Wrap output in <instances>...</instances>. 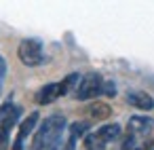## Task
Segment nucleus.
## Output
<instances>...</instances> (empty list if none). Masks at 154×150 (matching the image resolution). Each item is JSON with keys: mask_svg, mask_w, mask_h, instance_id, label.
<instances>
[{"mask_svg": "<svg viewBox=\"0 0 154 150\" xmlns=\"http://www.w3.org/2000/svg\"><path fill=\"white\" fill-rule=\"evenodd\" d=\"M103 93H108V95H116L114 83H106V85H103Z\"/></svg>", "mask_w": 154, "mask_h": 150, "instance_id": "nucleus-14", "label": "nucleus"}, {"mask_svg": "<svg viewBox=\"0 0 154 150\" xmlns=\"http://www.w3.org/2000/svg\"><path fill=\"white\" fill-rule=\"evenodd\" d=\"M5 78H7V59L0 55V95H2V87H5Z\"/></svg>", "mask_w": 154, "mask_h": 150, "instance_id": "nucleus-12", "label": "nucleus"}, {"mask_svg": "<svg viewBox=\"0 0 154 150\" xmlns=\"http://www.w3.org/2000/svg\"><path fill=\"white\" fill-rule=\"evenodd\" d=\"M103 78L97 74V72H89V74H85V76H80V83H78V87H76V91H74V97L76 99H95V97H99L101 93H103Z\"/></svg>", "mask_w": 154, "mask_h": 150, "instance_id": "nucleus-5", "label": "nucleus"}, {"mask_svg": "<svg viewBox=\"0 0 154 150\" xmlns=\"http://www.w3.org/2000/svg\"><path fill=\"white\" fill-rule=\"evenodd\" d=\"M133 150H154V139H150V142H146V144H141V146H137Z\"/></svg>", "mask_w": 154, "mask_h": 150, "instance_id": "nucleus-15", "label": "nucleus"}, {"mask_svg": "<svg viewBox=\"0 0 154 150\" xmlns=\"http://www.w3.org/2000/svg\"><path fill=\"white\" fill-rule=\"evenodd\" d=\"M63 131H66V118L61 114L47 116L38 125V131L32 142V150H59Z\"/></svg>", "mask_w": 154, "mask_h": 150, "instance_id": "nucleus-1", "label": "nucleus"}, {"mask_svg": "<svg viewBox=\"0 0 154 150\" xmlns=\"http://www.w3.org/2000/svg\"><path fill=\"white\" fill-rule=\"evenodd\" d=\"M7 146H9V135L0 131V150H7Z\"/></svg>", "mask_w": 154, "mask_h": 150, "instance_id": "nucleus-13", "label": "nucleus"}, {"mask_svg": "<svg viewBox=\"0 0 154 150\" xmlns=\"http://www.w3.org/2000/svg\"><path fill=\"white\" fill-rule=\"evenodd\" d=\"M87 114L91 120H106L112 116V108L106 102H91L87 106Z\"/></svg>", "mask_w": 154, "mask_h": 150, "instance_id": "nucleus-11", "label": "nucleus"}, {"mask_svg": "<svg viewBox=\"0 0 154 150\" xmlns=\"http://www.w3.org/2000/svg\"><path fill=\"white\" fill-rule=\"evenodd\" d=\"M63 97V89H61V83H49L45 87L38 89V93L34 95L36 104L38 106H47V104H53L55 99Z\"/></svg>", "mask_w": 154, "mask_h": 150, "instance_id": "nucleus-8", "label": "nucleus"}, {"mask_svg": "<svg viewBox=\"0 0 154 150\" xmlns=\"http://www.w3.org/2000/svg\"><path fill=\"white\" fill-rule=\"evenodd\" d=\"M19 116H21V108L17 104H13L11 99L5 102L0 106V131L9 135L13 131V127L19 123Z\"/></svg>", "mask_w": 154, "mask_h": 150, "instance_id": "nucleus-6", "label": "nucleus"}, {"mask_svg": "<svg viewBox=\"0 0 154 150\" xmlns=\"http://www.w3.org/2000/svg\"><path fill=\"white\" fill-rule=\"evenodd\" d=\"M38 120H40L38 112H32V114H28V118H26V120H21V123H19V131H17V137H15L13 150H23V144H26V139L30 137V133L36 129Z\"/></svg>", "mask_w": 154, "mask_h": 150, "instance_id": "nucleus-7", "label": "nucleus"}, {"mask_svg": "<svg viewBox=\"0 0 154 150\" xmlns=\"http://www.w3.org/2000/svg\"><path fill=\"white\" fill-rule=\"evenodd\" d=\"M150 139H154V118L141 114L131 116L127 123V137L122 139L120 150H133Z\"/></svg>", "mask_w": 154, "mask_h": 150, "instance_id": "nucleus-2", "label": "nucleus"}, {"mask_svg": "<svg viewBox=\"0 0 154 150\" xmlns=\"http://www.w3.org/2000/svg\"><path fill=\"white\" fill-rule=\"evenodd\" d=\"M87 131H89V123L87 120H76L70 125V133H68V142L63 146V150H74L78 139H85L87 137Z\"/></svg>", "mask_w": 154, "mask_h": 150, "instance_id": "nucleus-10", "label": "nucleus"}, {"mask_svg": "<svg viewBox=\"0 0 154 150\" xmlns=\"http://www.w3.org/2000/svg\"><path fill=\"white\" fill-rule=\"evenodd\" d=\"M118 137H120V125L118 123H106L99 129L87 133V137L82 139V146H85V150H106Z\"/></svg>", "mask_w": 154, "mask_h": 150, "instance_id": "nucleus-3", "label": "nucleus"}, {"mask_svg": "<svg viewBox=\"0 0 154 150\" xmlns=\"http://www.w3.org/2000/svg\"><path fill=\"white\" fill-rule=\"evenodd\" d=\"M17 57L23 66L28 68H34V66H40L45 61V49H42V42L38 38H23L17 47Z\"/></svg>", "mask_w": 154, "mask_h": 150, "instance_id": "nucleus-4", "label": "nucleus"}, {"mask_svg": "<svg viewBox=\"0 0 154 150\" xmlns=\"http://www.w3.org/2000/svg\"><path fill=\"white\" fill-rule=\"evenodd\" d=\"M127 104L133 106V108H137V110H143V112L154 110V97H152L150 93H146V91H137V89L127 93Z\"/></svg>", "mask_w": 154, "mask_h": 150, "instance_id": "nucleus-9", "label": "nucleus"}]
</instances>
